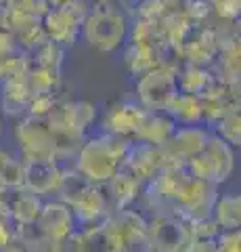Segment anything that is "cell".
I'll return each mask as SVG.
<instances>
[{"label":"cell","mask_w":241,"mask_h":252,"mask_svg":"<svg viewBox=\"0 0 241 252\" xmlns=\"http://www.w3.org/2000/svg\"><path fill=\"white\" fill-rule=\"evenodd\" d=\"M208 137L210 132L199 124L183 126V128H176L172 137L161 145V152H164L168 164H185L187 166L206 147Z\"/></svg>","instance_id":"9"},{"label":"cell","mask_w":241,"mask_h":252,"mask_svg":"<svg viewBox=\"0 0 241 252\" xmlns=\"http://www.w3.org/2000/svg\"><path fill=\"white\" fill-rule=\"evenodd\" d=\"M4 191H6V189H4V187H2V185H0V195H2V193H4Z\"/></svg>","instance_id":"43"},{"label":"cell","mask_w":241,"mask_h":252,"mask_svg":"<svg viewBox=\"0 0 241 252\" xmlns=\"http://www.w3.org/2000/svg\"><path fill=\"white\" fill-rule=\"evenodd\" d=\"M57 105H59V101L55 97V93H51V94H34V97L29 99V105H27V114L26 116L40 118V120H44L49 114L55 112Z\"/></svg>","instance_id":"33"},{"label":"cell","mask_w":241,"mask_h":252,"mask_svg":"<svg viewBox=\"0 0 241 252\" xmlns=\"http://www.w3.org/2000/svg\"><path fill=\"white\" fill-rule=\"evenodd\" d=\"M111 231L122 252H151L149 246V220L136 210H113L107 217Z\"/></svg>","instance_id":"6"},{"label":"cell","mask_w":241,"mask_h":252,"mask_svg":"<svg viewBox=\"0 0 241 252\" xmlns=\"http://www.w3.org/2000/svg\"><path fill=\"white\" fill-rule=\"evenodd\" d=\"M61 179L57 160H23V187L29 193L44 195L55 191Z\"/></svg>","instance_id":"13"},{"label":"cell","mask_w":241,"mask_h":252,"mask_svg":"<svg viewBox=\"0 0 241 252\" xmlns=\"http://www.w3.org/2000/svg\"><path fill=\"white\" fill-rule=\"evenodd\" d=\"M51 6H59V4H65V2H72V0H46Z\"/></svg>","instance_id":"42"},{"label":"cell","mask_w":241,"mask_h":252,"mask_svg":"<svg viewBox=\"0 0 241 252\" xmlns=\"http://www.w3.org/2000/svg\"><path fill=\"white\" fill-rule=\"evenodd\" d=\"M176 65H168L164 61L161 65L149 69L147 74L138 76L136 93L138 101L147 112H164L170 99L176 94Z\"/></svg>","instance_id":"5"},{"label":"cell","mask_w":241,"mask_h":252,"mask_svg":"<svg viewBox=\"0 0 241 252\" xmlns=\"http://www.w3.org/2000/svg\"><path fill=\"white\" fill-rule=\"evenodd\" d=\"M13 36H15V42H17V46L23 53H32V51L38 49V46H42L46 40H49L44 28H42V21H36V23H32V26L15 32Z\"/></svg>","instance_id":"31"},{"label":"cell","mask_w":241,"mask_h":252,"mask_svg":"<svg viewBox=\"0 0 241 252\" xmlns=\"http://www.w3.org/2000/svg\"><path fill=\"white\" fill-rule=\"evenodd\" d=\"M132 141L105 132L101 137L84 141L76 156V170L90 183H107L120 168H124Z\"/></svg>","instance_id":"1"},{"label":"cell","mask_w":241,"mask_h":252,"mask_svg":"<svg viewBox=\"0 0 241 252\" xmlns=\"http://www.w3.org/2000/svg\"><path fill=\"white\" fill-rule=\"evenodd\" d=\"M57 114L67 128H72L74 132H80V135H86V130L97 118V107L90 101H69V103H63V105L59 103Z\"/></svg>","instance_id":"20"},{"label":"cell","mask_w":241,"mask_h":252,"mask_svg":"<svg viewBox=\"0 0 241 252\" xmlns=\"http://www.w3.org/2000/svg\"><path fill=\"white\" fill-rule=\"evenodd\" d=\"M4 2H6V0H0V9H2V6H4Z\"/></svg>","instance_id":"44"},{"label":"cell","mask_w":241,"mask_h":252,"mask_svg":"<svg viewBox=\"0 0 241 252\" xmlns=\"http://www.w3.org/2000/svg\"><path fill=\"white\" fill-rule=\"evenodd\" d=\"M189 242V225L174 215H155L149 220L151 252H181Z\"/></svg>","instance_id":"8"},{"label":"cell","mask_w":241,"mask_h":252,"mask_svg":"<svg viewBox=\"0 0 241 252\" xmlns=\"http://www.w3.org/2000/svg\"><path fill=\"white\" fill-rule=\"evenodd\" d=\"M34 227L38 233L61 244L76 229V220L72 215V208L65 206L63 202H49L42 204V210L38 215Z\"/></svg>","instance_id":"11"},{"label":"cell","mask_w":241,"mask_h":252,"mask_svg":"<svg viewBox=\"0 0 241 252\" xmlns=\"http://www.w3.org/2000/svg\"><path fill=\"white\" fill-rule=\"evenodd\" d=\"M0 185L4 189L23 187V162L15 160L6 152H0Z\"/></svg>","instance_id":"30"},{"label":"cell","mask_w":241,"mask_h":252,"mask_svg":"<svg viewBox=\"0 0 241 252\" xmlns=\"http://www.w3.org/2000/svg\"><path fill=\"white\" fill-rule=\"evenodd\" d=\"M111 212L113 210H111L109 198H107L105 189L99 183H92L88 187V191L72 206L74 220L84 225V227H90V225L99 223V220H103L105 217H109Z\"/></svg>","instance_id":"14"},{"label":"cell","mask_w":241,"mask_h":252,"mask_svg":"<svg viewBox=\"0 0 241 252\" xmlns=\"http://www.w3.org/2000/svg\"><path fill=\"white\" fill-rule=\"evenodd\" d=\"M164 114H168L176 124L181 122L185 126H195V124L204 122L201 99L197 94H189V93H181V91H176V94L170 99Z\"/></svg>","instance_id":"17"},{"label":"cell","mask_w":241,"mask_h":252,"mask_svg":"<svg viewBox=\"0 0 241 252\" xmlns=\"http://www.w3.org/2000/svg\"><path fill=\"white\" fill-rule=\"evenodd\" d=\"M235 166V156H233V147L218 135H210L208 143L201 152L187 164L193 175L208 183L220 185L224 183Z\"/></svg>","instance_id":"4"},{"label":"cell","mask_w":241,"mask_h":252,"mask_svg":"<svg viewBox=\"0 0 241 252\" xmlns=\"http://www.w3.org/2000/svg\"><path fill=\"white\" fill-rule=\"evenodd\" d=\"M17 53H23L17 42H15V36L11 34L9 30L0 28V57H13Z\"/></svg>","instance_id":"37"},{"label":"cell","mask_w":241,"mask_h":252,"mask_svg":"<svg viewBox=\"0 0 241 252\" xmlns=\"http://www.w3.org/2000/svg\"><path fill=\"white\" fill-rule=\"evenodd\" d=\"M13 238H15V231L11 229L9 219H2V217H0V248L6 246V244H9Z\"/></svg>","instance_id":"40"},{"label":"cell","mask_w":241,"mask_h":252,"mask_svg":"<svg viewBox=\"0 0 241 252\" xmlns=\"http://www.w3.org/2000/svg\"><path fill=\"white\" fill-rule=\"evenodd\" d=\"M32 99V93L27 89L26 82V72L11 76L9 80L0 84V107L9 116H19L27 114V105Z\"/></svg>","instance_id":"15"},{"label":"cell","mask_w":241,"mask_h":252,"mask_svg":"<svg viewBox=\"0 0 241 252\" xmlns=\"http://www.w3.org/2000/svg\"><path fill=\"white\" fill-rule=\"evenodd\" d=\"M176 130V122L164 112H149L143 120L141 128L136 130L134 141L136 143H147L161 147L166 141L172 137V132Z\"/></svg>","instance_id":"16"},{"label":"cell","mask_w":241,"mask_h":252,"mask_svg":"<svg viewBox=\"0 0 241 252\" xmlns=\"http://www.w3.org/2000/svg\"><path fill=\"white\" fill-rule=\"evenodd\" d=\"M181 252H216V240H189Z\"/></svg>","instance_id":"39"},{"label":"cell","mask_w":241,"mask_h":252,"mask_svg":"<svg viewBox=\"0 0 241 252\" xmlns=\"http://www.w3.org/2000/svg\"><path fill=\"white\" fill-rule=\"evenodd\" d=\"M90 185H92L90 181L86 177H82L78 170H61V179L55 191L59 193V202H63L65 206L72 208L88 191Z\"/></svg>","instance_id":"26"},{"label":"cell","mask_w":241,"mask_h":252,"mask_svg":"<svg viewBox=\"0 0 241 252\" xmlns=\"http://www.w3.org/2000/svg\"><path fill=\"white\" fill-rule=\"evenodd\" d=\"M27 61H29V65L46 67V69H51V72L61 74V65H63V49L55 42L46 40L42 46H38L36 51L27 53Z\"/></svg>","instance_id":"29"},{"label":"cell","mask_w":241,"mask_h":252,"mask_svg":"<svg viewBox=\"0 0 241 252\" xmlns=\"http://www.w3.org/2000/svg\"><path fill=\"white\" fill-rule=\"evenodd\" d=\"M15 238L23 244L26 252H61V244L38 233L34 225H17Z\"/></svg>","instance_id":"28"},{"label":"cell","mask_w":241,"mask_h":252,"mask_svg":"<svg viewBox=\"0 0 241 252\" xmlns=\"http://www.w3.org/2000/svg\"><path fill=\"white\" fill-rule=\"evenodd\" d=\"M214 13L222 21H237L239 19V6L241 0H214Z\"/></svg>","instance_id":"36"},{"label":"cell","mask_w":241,"mask_h":252,"mask_svg":"<svg viewBox=\"0 0 241 252\" xmlns=\"http://www.w3.org/2000/svg\"><path fill=\"white\" fill-rule=\"evenodd\" d=\"M164 166H168V160L164 152H161V147L147 145V143H132L130 152L126 156V162H124V168L141 185L149 183Z\"/></svg>","instance_id":"10"},{"label":"cell","mask_w":241,"mask_h":252,"mask_svg":"<svg viewBox=\"0 0 241 252\" xmlns=\"http://www.w3.org/2000/svg\"><path fill=\"white\" fill-rule=\"evenodd\" d=\"M216 252H241V231H220L216 235Z\"/></svg>","instance_id":"35"},{"label":"cell","mask_w":241,"mask_h":252,"mask_svg":"<svg viewBox=\"0 0 241 252\" xmlns=\"http://www.w3.org/2000/svg\"><path fill=\"white\" fill-rule=\"evenodd\" d=\"M164 51L166 49H160V46H153V44L130 42L128 51H126V65L130 69V74L143 76L149 72V69L161 65V63L166 61Z\"/></svg>","instance_id":"19"},{"label":"cell","mask_w":241,"mask_h":252,"mask_svg":"<svg viewBox=\"0 0 241 252\" xmlns=\"http://www.w3.org/2000/svg\"><path fill=\"white\" fill-rule=\"evenodd\" d=\"M0 252H26V248H23V244L17 240V238H13L6 246L0 248Z\"/></svg>","instance_id":"41"},{"label":"cell","mask_w":241,"mask_h":252,"mask_svg":"<svg viewBox=\"0 0 241 252\" xmlns=\"http://www.w3.org/2000/svg\"><path fill=\"white\" fill-rule=\"evenodd\" d=\"M214 126H216V130H218V137L227 141L231 147L241 145V116H239V109L222 116Z\"/></svg>","instance_id":"32"},{"label":"cell","mask_w":241,"mask_h":252,"mask_svg":"<svg viewBox=\"0 0 241 252\" xmlns=\"http://www.w3.org/2000/svg\"><path fill=\"white\" fill-rule=\"evenodd\" d=\"M241 51H239V42L222 49L216 55L214 63L210 67H214V78H218L220 82L227 84H239V74H241Z\"/></svg>","instance_id":"23"},{"label":"cell","mask_w":241,"mask_h":252,"mask_svg":"<svg viewBox=\"0 0 241 252\" xmlns=\"http://www.w3.org/2000/svg\"><path fill=\"white\" fill-rule=\"evenodd\" d=\"M15 137L26 160H57L51 128L40 118L26 116L19 120L15 126Z\"/></svg>","instance_id":"7"},{"label":"cell","mask_w":241,"mask_h":252,"mask_svg":"<svg viewBox=\"0 0 241 252\" xmlns=\"http://www.w3.org/2000/svg\"><path fill=\"white\" fill-rule=\"evenodd\" d=\"M61 252H86V244H84L82 231H72L67 238L61 242Z\"/></svg>","instance_id":"38"},{"label":"cell","mask_w":241,"mask_h":252,"mask_svg":"<svg viewBox=\"0 0 241 252\" xmlns=\"http://www.w3.org/2000/svg\"><path fill=\"white\" fill-rule=\"evenodd\" d=\"M214 80V74L210 67H199V65H189L185 63L183 69L176 72V89L181 93H189V94H201L206 93V89Z\"/></svg>","instance_id":"21"},{"label":"cell","mask_w":241,"mask_h":252,"mask_svg":"<svg viewBox=\"0 0 241 252\" xmlns=\"http://www.w3.org/2000/svg\"><path fill=\"white\" fill-rule=\"evenodd\" d=\"M9 210L11 220H15L17 225H34L42 210V200L36 193L17 189V195L13 198V202H9Z\"/></svg>","instance_id":"22"},{"label":"cell","mask_w":241,"mask_h":252,"mask_svg":"<svg viewBox=\"0 0 241 252\" xmlns=\"http://www.w3.org/2000/svg\"><path fill=\"white\" fill-rule=\"evenodd\" d=\"M82 235L84 244H86V252H122L109 223H107V217L99 223L90 225L88 229H84Z\"/></svg>","instance_id":"25"},{"label":"cell","mask_w":241,"mask_h":252,"mask_svg":"<svg viewBox=\"0 0 241 252\" xmlns=\"http://www.w3.org/2000/svg\"><path fill=\"white\" fill-rule=\"evenodd\" d=\"M88 13L86 0H72V2L51 6L42 17V28L51 42L59 44L61 49L74 46L82 36V23Z\"/></svg>","instance_id":"3"},{"label":"cell","mask_w":241,"mask_h":252,"mask_svg":"<svg viewBox=\"0 0 241 252\" xmlns=\"http://www.w3.org/2000/svg\"><path fill=\"white\" fill-rule=\"evenodd\" d=\"M107 198H109L111 204V210H122V208H128L132 202L136 200L138 195V189H141V183L130 175L126 168H120L115 175L107 181Z\"/></svg>","instance_id":"18"},{"label":"cell","mask_w":241,"mask_h":252,"mask_svg":"<svg viewBox=\"0 0 241 252\" xmlns=\"http://www.w3.org/2000/svg\"><path fill=\"white\" fill-rule=\"evenodd\" d=\"M214 223L220 227V231L239 229L241 225V198L237 195H218L212 208Z\"/></svg>","instance_id":"24"},{"label":"cell","mask_w":241,"mask_h":252,"mask_svg":"<svg viewBox=\"0 0 241 252\" xmlns=\"http://www.w3.org/2000/svg\"><path fill=\"white\" fill-rule=\"evenodd\" d=\"M147 109L141 103H132V101H122L109 107L105 114V130L118 137L134 139L136 130L141 128L143 120L147 118Z\"/></svg>","instance_id":"12"},{"label":"cell","mask_w":241,"mask_h":252,"mask_svg":"<svg viewBox=\"0 0 241 252\" xmlns=\"http://www.w3.org/2000/svg\"><path fill=\"white\" fill-rule=\"evenodd\" d=\"M130 23L126 13L118 9L111 0L88 6L82 23V36L92 49L101 53H113L128 38Z\"/></svg>","instance_id":"2"},{"label":"cell","mask_w":241,"mask_h":252,"mask_svg":"<svg viewBox=\"0 0 241 252\" xmlns=\"http://www.w3.org/2000/svg\"><path fill=\"white\" fill-rule=\"evenodd\" d=\"M187 225H189V240H216V235L220 233V227L214 223L212 217Z\"/></svg>","instance_id":"34"},{"label":"cell","mask_w":241,"mask_h":252,"mask_svg":"<svg viewBox=\"0 0 241 252\" xmlns=\"http://www.w3.org/2000/svg\"><path fill=\"white\" fill-rule=\"evenodd\" d=\"M61 80V74L57 72H51L46 67H38V65H27V72H26V82H27V89L29 93L34 94H51L57 91Z\"/></svg>","instance_id":"27"}]
</instances>
